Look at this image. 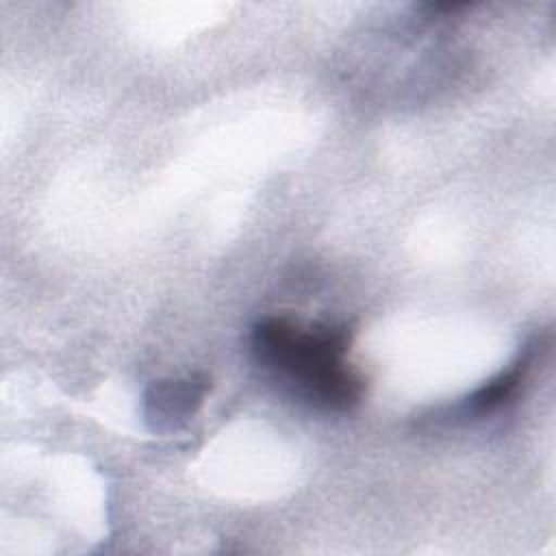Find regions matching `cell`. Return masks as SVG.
<instances>
[{
    "label": "cell",
    "instance_id": "obj_1",
    "mask_svg": "<svg viewBox=\"0 0 556 556\" xmlns=\"http://www.w3.org/2000/svg\"><path fill=\"white\" fill-rule=\"evenodd\" d=\"M350 332L341 326L302 330L285 317H267L252 330L256 358L300 384L302 395L328 410L358 404L363 380L345 367Z\"/></svg>",
    "mask_w": 556,
    "mask_h": 556
},
{
    "label": "cell",
    "instance_id": "obj_2",
    "mask_svg": "<svg viewBox=\"0 0 556 556\" xmlns=\"http://www.w3.org/2000/svg\"><path fill=\"white\" fill-rule=\"evenodd\" d=\"M208 389L211 380L206 376L156 382L146 393V417L154 430L174 428L198 410Z\"/></svg>",
    "mask_w": 556,
    "mask_h": 556
},
{
    "label": "cell",
    "instance_id": "obj_3",
    "mask_svg": "<svg viewBox=\"0 0 556 556\" xmlns=\"http://www.w3.org/2000/svg\"><path fill=\"white\" fill-rule=\"evenodd\" d=\"M528 369V358L515 363L508 371H504L502 376L493 378L491 382H486L484 387H480L471 397H469V406L476 413H491L495 408H500L519 387V382L523 380V374Z\"/></svg>",
    "mask_w": 556,
    "mask_h": 556
}]
</instances>
